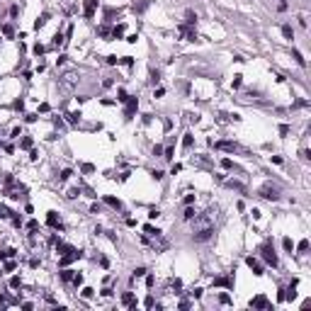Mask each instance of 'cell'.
Returning a JSON list of instances; mask_svg holds the SVG:
<instances>
[{
    "label": "cell",
    "instance_id": "obj_19",
    "mask_svg": "<svg viewBox=\"0 0 311 311\" xmlns=\"http://www.w3.org/2000/svg\"><path fill=\"white\" fill-rule=\"evenodd\" d=\"M292 56H294V61H297V63H299V66H306V61H304V56L299 54V51H294Z\"/></svg>",
    "mask_w": 311,
    "mask_h": 311
},
{
    "label": "cell",
    "instance_id": "obj_35",
    "mask_svg": "<svg viewBox=\"0 0 311 311\" xmlns=\"http://www.w3.org/2000/svg\"><path fill=\"white\" fill-rule=\"evenodd\" d=\"M156 216H161V211H158V209H151V211H148V219H156Z\"/></svg>",
    "mask_w": 311,
    "mask_h": 311
},
{
    "label": "cell",
    "instance_id": "obj_24",
    "mask_svg": "<svg viewBox=\"0 0 311 311\" xmlns=\"http://www.w3.org/2000/svg\"><path fill=\"white\" fill-rule=\"evenodd\" d=\"M282 34H284L287 39H292V27H289V25H284V27H282Z\"/></svg>",
    "mask_w": 311,
    "mask_h": 311
},
{
    "label": "cell",
    "instance_id": "obj_26",
    "mask_svg": "<svg viewBox=\"0 0 311 311\" xmlns=\"http://www.w3.org/2000/svg\"><path fill=\"white\" fill-rule=\"evenodd\" d=\"M58 44H63V34H61V32L54 34V46H58Z\"/></svg>",
    "mask_w": 311,
    "mask_h": 311
},
{
    "label": "cell",
    "instance_id": "obj_14",
    "mask_svg": "<svg viewBox=\"0 0 311 311\" xmlns=\"http://www.w3.org/2000/svg\"><path fill=\"white\" fill-rule=\"evenodd\" d=\"M61 280H63V282H71V280H73V270H63V272H61Z\"/></svg>",
    "mask_w": 311,
    "mask_h": 311
},
{
    "label": "cell",
    "instance_id": "obj_5",
    "mask_svg": "<svg viewBox=\"0 0 311 311\" xmlns=\"http://www.w3.org/2000/svg\"><path fill=\"white\" fill-rule=\"evenodd\" d=\"M211 284H214V287H226V289H233V277H216Z\"/></svg>",
    "mask_w": 311,
    "mask_h": 311
},
{
    "label": "cell",
    "instance_id": "obj_28",
    "mask_svg": "<svg viewBox=\"0 0 311 311\" xmlns=\"http://www.w3.org/2000/svg\"><path fill=\"white\" fill-rule=\"evenodd\" d=\"M158 80H161V73H158V71H151V83L156 85Z\"/></svg>",
    "mask_w": 311,
    "mask_h": 311
},
{
    "label": "cell",
    "instance_id": "obj_9",
    "mask_svg": "<svg viewBox=\"0 0 311 311\" xmlns=\"http://www.w3.org/2000/svg\"><path fill=\"white\" fill-rule=\"evenodd\" d=\"M46 224L51 226V229H61V221L56 216V211H49V216H46Z\"/></svg>",
    "mask_w": 311,
    "mask_h": 311
},
{
    "label": "cell",
    "instance_id": "obj_16",
    "mask_svg": "<svg viewBox=\"0 0 311 311\" xmlns=\"http://www.w3.org/2000/svg\"><path fill=\"white\" fill-rule=\"evenodd\" d=\"M297 250H299V253H306V250H309V241H306V238H304L302 243H299V246H297Z\"/></svg>",
    "mask_w": 311,
    "mask_h": 311
},
{
    "label": "cell",
    "instance_id": "obj_4",
    "mask_svg": "<svg viewBox=\"0 0 311 311\" xmlns=\"http://www.w3.org/2000/svg\"><path fill=\"white\" fill-rule=\"evenodd\" d=\"M246 263H248V267L253 270V275H263V272H265V267L260 265V263H258V260H255L253 255H250V258H246Z\"/></svg>",
    "mask_w": 311,
    "mask_h": 311
},
{
    "label": "cell",
    "instance_id": "obj_37",
    "mask_svg": "<svg viewBox=\"0 0 311 311\" xmlns=\"http://www.w3.org/2000/svg\"><path fill=\"white\" fill-rule=\"evenodd\" d=\"M92 294H95V289H90V287H85V289H83V297H92Z\"/></svg>",
    "mask_w": 311,
    "mask_h": 311
},
{
    "label": "cell",
    "instance_id": "obj_8",
    "mask_svg": "<svg viewBox=\"0 0 311 311\" xmlns=\"http://www.w3.org/2000/svg\"><path fill=\"white\" fill-rule=\"evenodd\" d=\"M136 107H139V100H136V97H129V100H127V112H124V114H127V119L134 114V110H136Z\"/></svg>",
    "mask_w": 311,
    "mask_h": 311
},
{
    "label": "cell",
    "instance_id": "obj_39",
    "mask_svg": "<svg viewBox=\"0 0 311 311\" xmlns=\"http://www.w3.org/2000/svg\"><path fill=\"white\" fill-rule=\"evenodd\" d=\"M280 134H282V136H287V134H289V127H287V124H282V127H280Z\"/></svg>",
    "mask_w": 311,
    "mask_h": 311
},
{
    "label": "cell",
    "instance_id": "obj_6",
    "mask_svg": "<svg viewBox=\"0 0 311 311\" xmlns=\"http://www.w3.org/2000/svg\"><path fill=\"white\" fill-rule=\"evenodd\" d=\"M95 8H97V0H85V17H88V19H92Z\"/></svg>",
    "mask_w": 311,
    "mask_h": 311
},
{
    "label": "cell",
    "instance_id": "obj_38",
    "mask_svg": "<svg viewBox=\"0 0 311 311\" xmlns=\"http://www.w3.org/2000/svg\"><path fill=\"white\" fill-rule=\"evenodd\" d=\"M146 5H148V3H139V5H134V10H136V12H141V10H146Z\"/></svg>",
    "mask_w": 311,
    "mask_h": 311
},
{
    "label": "cell",
    "instance_id": "obj_36",
    "mask_svg": "<svg viewBox=\"0 0 311 311\" xmlns=\"http://www.w3.org/2000/svg\"><path fill=\"white\" fill-rule=\"evenodd\" d=\"M185 17H187V22H190V25H192L194 19H197V15H194V12H187V15H185Z\"/></svg>",
    "mask_w": 311,
    "mask_h": 311
},
{
    "label": "cell",
    "instance_id": "obj_10",
    "mask_svg": "<svg viewBox=\"0 0 311 311\" xmlns=\"http://www.w3.org/2000/svg\"><path fill=\"white\" fill-rule=\"evenodd\" d=\"M216 148H221V151H236V144L233 141H219Z\"/></svg>",
    "mask_w": 311,
    "mask_h": 311
},
{
    "label": "cell",
    "instance_id": "obj_42",
    "mask_svg": "<svg viewBox=\"0 0 311 311\" xmlns=\"http://www.w3.org/2000/svg\"><path fill=\"white\" fill-rule=\"evenodd\" d=\"M78 194H80V190H71V192H68V197H71V199H75Z\"/></svg>",
    "mask_w": 311,
    "mask_h": 311
},
{
    "label": "cell",
    "instance_id": "obj_1",
    "mask_svg": "<svg viewBox=\"0 0 311 311\" xmlns=\"http://www.w3.org/2000/svg\"><path fill=\"white\" fill-rule=\"evenodd\" d=\"M211 236H214V226L209 224V226H202V229L194 231V233H192V241H194V243H204V241H209Z\"/></svg>",
    "mask_w": 311,
    "mask_h": 311
},
{
    "label": "cell",
    "instance_id": "obj_20",
    "mask_svg": "<svg viewBox=\"0 0 311 311\" xmlns=\"http://www.w3.org/2000/svg\"><path fill=\"white\" fill-rule=\"evenodd\" d=\"M183 146H185V148H190V146H192V134H185V139H183Z\"/></svg>",
    "mask_w": 311,
    "mask_h": 311
},
{
    "label": "cell",
    "instance_id": "obj_7",
    "mask_svg": "<svg viewBox=\"0 0 311 311\" xmlns=\"http://www.w3.org/2000/svg\"><path fill=\"white\" fill-rule=\"evenodd\" d=\"M250 306H255V309H267V306H270V302H267L265 297L260 294V297H255V299L250 302Z\"/></svg>",
    "mask_w": 311,
    "mask_h": 311
},
{
    "label": "cell",
    "instance_id": "obj_29",
    "mask_svg": "<svg viewBox=\"0 0 311 311\" xmlns=\"http://www.w3.org/2000/svg\"><path fill=\"white\" fill-rule=\"evenodd\" d=\"M144 275H146V267H136L134 270V277H144Z\"/></svg>",
    "mask_w": 311,
    "mask_h": 311
},
{
    "label": "cell",
    "instance_id": "obj_17",
    "mask_svg": "<svg viewBox=\"0 0 311 311\" xmlns=\"http://www.w3.org/2000/svg\"><path fill=\"white\" fill-rule=\"evenodd\" d=\"M10 287H12V289H19V287H22V280H19V277H12V280H10Z\"/></svg>",
    "mask_w": 311,
    "mask_h": 311
},
{
    "label": "cell",
    "instance_id": "obj_34",
    "mask_svg": "<svg viewBox=\"0 0 311 311\" xmlns=\"http://www.w3.org/2000/svg\"><path fill=\"white\" fill-rule=\"evenodd\" d=\"M122 63H124V66H131V63H134V58H131V56H124V58H122Z\"/></svg>",
    "mask_w": 311,
    "mask_h": 311
},
{
    "label": "cell",
    "instance_id": "obj_22",
    "mask_svg": "<svg viewBox=\"0 0 311 311\" xmlns=\"http://www.w3.org/2000/svg\"><path fill=\"white\" fill-rule=\"evenodd\" d=\"M19 146H22V148H32V139H29V136H25L22 141H19Z\"/></svg>",
    "mask_w": 311,
    "mask_h": 311
},
{
    "label": "cell",
    "instance_id": "obj_13",
    "mask_svg": "<svg viewBox=\"0 0 311 311\" xmlns=\"http://www.w3.org/2000/svg\"><path fill=\"white\" fill-rule=\"evenodd\" d=\"M68 122H71V124H78V122H80V112H71V114H68Z\"/></svg>",
    "mask_w": 311,
    "mask_h": 311
},
{
    "label": "cell",
    "instance_id": "obj_41",
    "mask_svg": "<svg viewBox=\"0 0 311 311\" xmlns=\"http://www.w3.org/2000/svg\"><path fill=\"white\" fill-rule=\"evenodd\" d=\"M71 175H73V173H71V170H63V173H61V180H68Z\"/></svg>",
    "mask_w": 311,
    "mask_h": 311
},
{
    "label": "cell",
    "instance_id": "obj_18",
    "mask_svg": "<svg viewBox=\"0 0 311 311\" xmlns=\"http://www.w3.org/2000/svg\"><path fill=\"white\" fill-rule=\"evenodd\" d=\"M122 34H124V25H119V27H114V32H112V37H114V39H119Z\"/></svg>",
    "mask_w": 311,
    "mask_h": 311
},
{
    "label": "cell",
    "instance_id": "obj_15",
    "mask_svg": "<svg viewBox=\"0 0 311 311\" xmlns=\"http://www.w3.org/2000/svg\"><path fill=\"white\" fill-rule=\"evenodd\" d=\"M46 19H49V15H41V17H39L37 22H34V27H37V29H41V27L46 25Z\"/></svg>",
    "mask_w": 311,
    "mask_h": 311
},
{
    "label": "cell",
    "instance_id": "obj_43",
    "mask_svg": "<svg viewBox=\"0 0 311 311\" xmlns=\"http://www.w3.org/2000/svg\"><path fill=\"white\" fill-rule=\"evenodd\" d=\"M3 258H5V253H0V260H3Z\"/></svg>",
    "mask_w": 311,
    "mask_h": 311
},
{
    "label": "cell",
    "instance_id": "obj_23",
    "mask_svg": "<svg viewBox=\"0 0 311 311\" xmlns=\"http://www.w3.org/2000/svg\"><path fill=\"white\" fill-rule=\"evenodd\" d=\"M282 243H284V250H289V253H292V250H294V243H292V241H289V238H284Z\"/></svg>",
    "mask_w": 311,
    "mask_h": 311
},
{
    "label": "cell",
    "instance_id": "obj_2",
    "mask_svg": "<svg viewBox=\"0 0 311 311\" xmlns=\"http://www.w3.org/2000/svg\"><path fill=\"white\" fill-rule=\"evenodd\" d=\"M260 253H263V258H265V263H267V265L277 267V255H275L272 243H263V246H260Z\"/></svg>",
    "mask_w": 311,
    "mask_h": 311
},
{
    "label": "cell",
    "instance_id": "obj_33",
    "mask_svg": "<svg viewBox=\"0 0 311 311\" xmlns=\"http://www.w3.org/2000/svg\"><path fill=\"white\" fill-rule=\"evenodd\" d=\"M73 284L78 287V284H83V275H73Z\"/></svg>",
    "mask_w": 311,
    "mask_h": 311
},
{
    "label": "cell",
    "instance_id": "obj_30",
    "mask_svg": "<svg viewBox=\"0 0 311 311\" xmlns=\"http://www.w3.org/2000/svg\"><path fill=\"white\" fill-rule=\"evenodd\" d=\"M107 63H110V66H114V63H119V58H117L114 54H112V56H107Z\"/></svg>",
    "mask_w": 311,
    "mask_h": 311
},
{
    "label": "cell",
    "instance_id": "obj_11",
    "mask_svg": "<svg viewBox=\"0 0 311 311\" xmlns=\"http://www.w3.org/2000/svg\"><path fill=\"white\" fill-rule=\"evenodd\" d=\"M122 302L127 304V306H131V309H136V304H134V294H131V292L124 294V297H122Z\"/></svg>",
    "mask_w": 311,
    "mask_h": 311
},
{
    "label": "cell",
    "instance_id": "obj_32",
    "mask_svg": "<svg viewBox=\"0 0 311 311\" xmlns=\"http://www.w3.org/2000/svg\"><path fill=\"white\" fill-rule=\"evenodd\" d=\"M185 219H187V221L194 219V209H185Z\"/></svg>",
    "mask_w": 311,
    "mask_h": 311
},
{
    "label": "cell",
    "instance_id": "obj_40",
    "mask_svg": "<svg viewBox=\"0 0 311 311\" xmlns=\"http://www.w3.org/2000/svg\"><path fill=\"white\" fill-rule=\"evenodd\" d=\"M34 54H37V56H39V54H44V46L37 44V46H34Z\"/></svg>",
    "mask_w": 311,
    "mask_h": 311
},
{
    "label": "cell",
    "instance_id": "obj_12",
    "mask_svg": "<svg viewBox=\"0 0 311 311\" xmlns=\"http://www.w3.org/2000/svg\"><path fill=\"white\" fill-rule=\"evenodd\" d=\"M105 202H107L110 207H114V209H122V202H119V199H114V197H105Z\"/></svg>",
    "mask_w": 311,
    "mask_h": 311
},
{
    "label": "cell",
    "instance_id": "obj_31",
    "mask_svg": "<svg viewBox=\"0 0 311 311\" xmlns=\"http://www.w3.org/2000/svg\"><path fill=\"white\" fill-rule=\"evenodd\" d=\"M151 175H153V180H163V170H153Z\"/></svg>",
    "mask_w": 311,
    "mask_h": 311
},
{
    "label": "cell",
    "instance_id": "obj_27",
    "mask_svg": "<svg viewBox=\"0 0 311 311\" xmlns=\"http://www.w3.org/2000/svg\"><path fill=\"white\" fill-rule=\"evenodd\" d=\"M144 231H146V233H151V236H158V233H161V231L153 229V226H144Z\"/></svg>",
    "mask_w": 311,
    "mask_h": 311
},
{
    "label": "cell",
    "instance_id": "obj_25",
    "mask_svg": "<svg viewBox=\"0 0 311 311\" xmlns=\"http://www.w3.org/2000/svg\"><path fill=\"white\" fill-rule=\"evenodd\" d=\"M275 5H277V10H280V12H284V10H287V3H284V0H275Z\"/></svg>",
    "mask_w": 311,
    "mask_h": 311
},
{
    "label": "cell",
    "instance_id": "obj_21",
    "mask_svg": "<svg viewBox=\"0 0 311 311\" xmlns=\"http://www.w3.org/2000/svg\"><path fill=\"white\" fill-rule=\"evenodd\" d=\"M221 168H224V170H231V168H233V161L224 158V161H221Z\"/></svg>",
    "mask_w": 311,
    "mask_h": 311
},
{
    "label": "cell",
    "instance_id": "obj_3",
    "mask_svg": "<svg viewBox=\"0 0 311 311\" xmlns=\"http://www.w3.org/2000/svg\"><path fill=\"white\" fill-rule=\"evenodd\" d=\"M260 194L265 197V199H280V192H277V187H272V185H265L263 190H260Z\"/></svg>",
    "mask_w": 311,
    "mask_h": 311
}]
</instances>
